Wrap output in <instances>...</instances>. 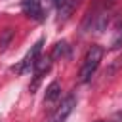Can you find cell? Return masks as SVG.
<instances>
[{
    "label": "cell",
    "mask_w": 122,
    "mask_h": 122,
    "mask_svg": "<svg viewBox=\"0 0 122 122\" xmlns=\"http://www.w3.org/2000/svg\"><path fill=\"white\" fill-rule=\"evenodd\" d=\"M21 10H23V13L27 17H30L34 21H44V17H46L38 0H23L21 2Z\"/></svg>",
    "instance_id": "obj_4"
},
{
    "label": "cell",
    "mask_w": 122,
    "mask_h": 122,
    "mask_svg": "<svg viewBox=\"0 0 122 122\" xmlns=\"http://www.w3.org/2000/svg\"><path fill=\"white\" fill-rule=\"evenodd\" d=\"M101 59H103V48L97 46V44L90 46V50H88L86 55H84L82 69H80V82H88V80L93 76V72L97 71Z\"/></svg>",
    "instance_id": "obj_1"
},
{
    "label": "cell",
    "mask_w": 122,
    "mask_h": 122,
    "mask_svg": "<svg viewBox=\"0 0 122 122\" xmlns=\"http://www.w3.org/2000/svg\"><path fill=\"white\" fill-rule=\"evenodd\" d=\"M42 44H44V40L40 38V40H38V42H36V44L32 46V50H30V51H29V53H27V55L23 57V61H21V63H19L17 67H13V71L21 74V72H27V71H29L30 67H34L36 59L40 57V51H42Z\"/></svg>",
    "instance_id": "obj_3"
},
{
    "label": "cell",
    "mask_w": 122,
    "mask_h": 122,
    "mask_svg": "<svg viewBox=\"0 0 122 122\" xmlns=\"http://www.w3.org/2000/svg\"><path fill=\"white\" fill-rule=\"evenodd\" d=\"M65 51H67V44L65 42H57L55 48H53V57H61V55H65Z\"/></svg>",
    "instance_id": "obj_9"
},
{
    "label": "cell",
    "mask_w": 122,
    "mask_h": 122,
    "mask_svg": "<svg viewBox=\"0 0 122 122\" xmlns=\"http://www.w3.org/2000/svg\"><path fill=\"white\" fill-rule=\"evenodd\" d=\"M50 65H51V57H50V55H46V57L40 55V57L36 59V63H34V67H32L34 72H36V82L40 80V76H42L44 72L50 71Z\"/></svg>",
    "instance_id": "obj_5"
},
{
    "label": "cell",
    "mask_w": 122,
    "mask_h": 122,
    "mask_svg": "<svg viewBox=\"0 0 122 122\" xmlns=\"http://www.w3.org/2000/svg\"><path fill=\"white\" fill-rule=\"evenodd\" d=\"M109 21H111V15L107 13V11H101V13H97L95 17H93V30L95 32H103L105 29H107V25H109Z\"/></svg>",
    "instance_id": "obj_6"
},
{
    "label": "cell",
    "mask_w": 122,
    "mask_h": 122,
    "mask_svg": "<svg viewBox=\"0 0 122 122\" xmlns=\"http://www.w3.org/2000/svg\"><path fill=\"white\" fill-rule=\"evenodd\" d=\"M59 95H61V86H59V82H51L48 88H46V101H57L59 99Z\"/></svg>",
    "instance_id": "obj_7"
},
{
    "label": "cell",
    "mask_w": 122,
    "mask_h": 122,
    "mask_svg": "<svg viewBox=\"0 0 122 122\" xmlns=\"http://www.w3.org/2000/svg\"><path fill=\"white\" fill-rule=\"evenodd\" d=\"M11 36H13V30H11V29H6V30L2 32V38H0V50H6V48H8Z\"/></svg>",
    "instance_id": "obj_8"
},
{
    "label": "cell",
    "mask_w": 122,
    "mask_h": 122,
    "mask_svg": "<svg viewBox=\"0 0 122 122\" xmlns=\"http://www.w3.org/2000/svg\"><path fill=\"white\" fill-rule=\"evenodd\" d=\"M76 107V97L74 95H69V97H65L63 101H61V105L53 111V114L48 118V122H65L67 120V116L72 112V109Z\"/></svg>",
    "instance_id": "obj_2"
},
{
    "label": "cell",
    "mask_w": 122,
    "mask_h": 122,
    "mask_svg": "<svg viewBox=\"0 0 122 122\" xmlns=\"http://www.w3.org/2000/svg\"><path fill=\"white\" fill-rule=\"evenodd\" d=\"M120 44H122V32H118V36H116V40L112 42V48H118Z\"/></svg>",
    "instance_id": "obj_10"
}]
</instances>
